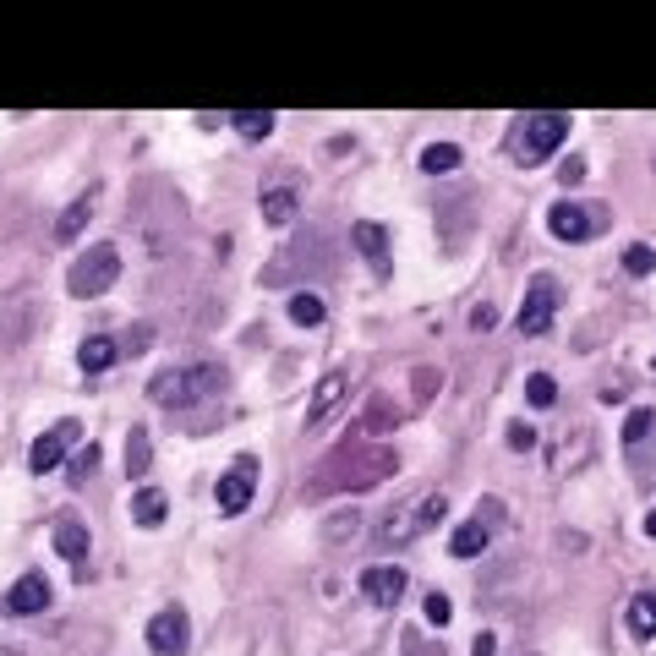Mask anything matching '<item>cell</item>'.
<instances>
[{
    "label": "cell",
    "mask_w": 656,
    "mask_h": 656,
    "mask_svg": "<svg viewBox=\"0 0 656 656\" xmlns=\"http://www.w3.org/2000/svg\"><path fill=\"white\" fill-rule=\"evenodd\" d=\"M219 389H225V367L197 361V367H186V372H159V378L148 383V400L186 410V405H203L208 394H219Z\"/></svg>",
    "instance_id": "6da1fadb"
},
{
    "label": "cell",
    "mask_w": 656,
    "mask_h": 656,
    "mask_svg": "<svg viewBox=\"0 0 656 656\" xmlns=\"http://www.w3.org/2000/svg\"><path fill=\"white\" fill-rule=\"evenodd\" d=\"M110 285H121V252H115L110 241L88 246V252H82L72 268H66V290H72L77 301H93V296H104Z\"/></svg>",
    "instance_id": "7a4b0ae2"
},
{
    "label": "cell",
    "mask_w": 656,
    "mask_h": 656,
    "mask_svg": "<svg viewBox=\"0 0 656 656\" xmlns=\"http://www.w3.org/2000/svg\"><path fill=\"white\" fill-rule=\"evenodd\" d=\"M443 520H449V498H443V492H427V498L394 509L389 520L378 525V547H405L410 536L432 531V525H443Z\"/></svg>",
    "instance_id": "3957f363"
},
{
    "label": "cell",
    "mask_w": 656,
    "mask_h": 656,
    "mask_svg": "<svg viewBox=\"0 0 656 656\" xmlns=\"http://www.w3.org/2000/svg\"><path fill=\"white\" fill-rule=\"evenodd\" d=\"M564 137H569V115L564 110H536V115H525V126H520L514 159H520V164H542L547 154H558Z\"/></svg>",
    "instance_id": "277c9868"
},
{
    "label": "cell",
    "mask_w": 656,
    "mask_h": 656,
    "mask_svg": "<svg viewBox=\"0 0 656 656\" xmlns=\"http://www.w3.org/2000/svg\"><path fill=\"white\" fill-rule=\"evenodd\" d=\"M558 301H564L558 279H553V274H536V279H531V290H525V301H520V334H525V339H542L547 328H553Z\"/></svg>",
    "instance_id": "5b68a950"
},
{
    "label": "cell",
    "mask_w": 656,
    "mask_h": 656,
    "mask_svg": "<svg viewBox=\"0 0 656 656\" xmlns=\"http://www.w3.org/2000/svg\"><path fill=\"white\" fill-rule=\"evenodd\" d=\"M252 492H257V454H236V465H230V471L219 476V487H214L219 514H246Z\"/></svg>",
    "instance_id": "8992f818"
},
{
    "label": "cell",
    "mask_w": 656,
    "mask_h": 656,
    "mask_svg": "<svg viewBox=\"0 0 656 656\" xmlns=\"http://www.w3.org/2000/svg\"><path fill=\"white\" fill-rule=\"evenodd\" d=\"M148 651L154 656H186L192 651V618L181 607H164V613L148 618Z\"/></svg>",
    "instance_id": "52a82bcc"
},
{
    "label": "cell",
    "mask_w": 656,
    "mask_h": 656,
    "mask_svg": "<svg viewBox=\"0 0 656 656\" xmlns=\"http://www.w3.org/2000/svg\"><path fill=\"white\" fill-rule=\"evenodd\" d=\"M356 585L367 591L372 607H400V596H405V569H400V564H372V569H361Z\"/></svg>",
    "instance_id": "ba28073f"
},
{
    "label": "cell",
    "mask_w": 656,
    "mask_h": 656,
    "mask_svg": "<svg viewBox=\"0 0 656 656\" xmlns=\"http://www.w3.org/2000/svg\"><path fill=\"white\" fill-rule=\"evenodd\" d=\"M44 607H50V580H44V574H22V580L0 596V613H11V618L44 613Z\"/></svg>",
    "instance_id": "9c48e42d"
},
{
    "label": "cell",
    "mask_w": 656,
    "mask_h": 656,
    "mask_svg": "<svg viewBox=\"0 0 656 656\" xmlns=\"http://www.w3.org/2000/svg\"><path fill=\"white\" fill-rule=\"evenodd\" d=\"M77 438V421H61L55 432H44V438H33V449H28V471L33 476H50V471H61V454H66V443Z\"/></svg>",
    "instance_id": "30bf717a"
},
{
    "label": "cell",
    "mask_w": 656,
    "mask_h": 656,
    "mask_svg": "<svg viewBox=\"0 0 656 656\" xmlns=\"http://www.w3.org/2000/svg\"><path fill=\"white\" fill-rule=\"evenodd\" d=\"M350 241H356V252L367 257L372 268H378V279L389 274V230H383V225H372V219H361V225L350 230Z\"/></svg>",
    "instance_id": "8fae6325"
},
{
    "label": "cell",
    "mask_w": 656,
    "mask_h": 656,
    "mask_svg": "<svg viewBox=\"0 0 656 656\" xmlns=\"http://www.w3.org/2000/svg\"><path fill=\"white\" fill-rule=\"evenodd\" d=\"M88 547H93V542H88V525L66 514V520L55 525V553H61L66 564H72V569L82 574V564H88Z\"/></svg>",
    "instance_id": "7c38bea8"
},
{
    "label": "cell",
    "mask_w": 656,
    "mask_h": 656,
    "mask_svg": "<svg viewBox=\"0 0 656 656\" xmlns=\"http://www.w3.org/2000/svg\"><path fill=\"white\" fill-rule=\"evenodd\" d=\"M547 230H553L558 241H585L591 236V219H585L580 203H553L547 208Z\"/></svg>",
    "instance_id": "4fadbf2b"
},
{
    "label": "cell",
    "mask_w": 656,
    "mask_h": 656,
    "mask_svg": "<svg viewBox=\"0 0 656 656\" xmlns=\"http://www.w3.org/2000/svg\"><path fill=\"white\" fill-rule=\"evenodd\" d=\"M345 383H350L345 372H323V378H318V389H312V400H307V427H318L328 410L345 400Z\"/></svg>",
    "instance_id": "5bb4252c"
},
{
    "label": "cell",
    "mask_w": 656,
    "mask_h": 656,
    "mask_svg": "<svg viewBox=\"0 0 656 656\" xmlns=\"http://www.w3.org/2000/svg\"><path fill=\"white\" fill-rule=\"evenodd\" d=\"M115 356H121V345H115L110 334H88V339L77 345V367L88 372V378H93V372H110Z\"/></svg>",
    "instance_id": "9a60e30c"
},
{
    "label": "cell",
    "mask_w": 656,
    "mask_h": 656,
    "mask_svg": "<svg viewBox=\"0 0 656 656\" xmlns=\"http://www.w3.org/2000/svg\"><path fill=\"white\" fill-rule=\"evenodd\" d=\"M164 514H170V498H164L159 487H137V492H132V520L143 525V531L164 525Z\"/></svg>",
    "instance_id": "2e32d148"
},
{
    "label": "cell",
    "mask_w": 656,
    "mask_h": 656,
    "mask_svg": "<svg viewBox=\"0 0 656 656\" xmlns=\"http://www.w3.org/2000/svg\"><path fill=\"white\" fill-rule=\"evenodd\" d=\"M148 465H154V438L148 427H132L126 432V476H148Z\"/></svg>",
    "instance_id": "e0dca14e"
},
{
    "label": "cell",
    "mask_w": 656,
    "mask_h": 656,
    "mask_svg": "<svg viewBox=\"0 0 656 656\" xmlns=\"http://www.w3.org/2000/svg\"><path fill=\"white\" fill-rule=\"evenodd\" d=\"M88 219H93V197H72V208L55 219V241H77L88 230Z\"/></svg>",
    "instance_id": "ac0fdd59"
},
{
    "label": "cell",
    "mask_w": 656,
    "mask_h": 656,
    "mask_svg": "<svg viewBox=\"0 0 656 656\" xmlns=\"http://www.w3.org/2000/svg\"><path fill=\"white\" fill-rule=\"evenodd\" d=\"M449 553H454V558H476V553H487V525H482V520H465L460 531L449 536Z\"/></svg>",
    "instance_id": "d6986e66"
},
{
    "label": "cell",
    "mask_w": 656,
    "mask_h": 656,
    "mask_svg": "<svg viewBox=\"0 0 656 656\" xmlns=\"http://www.w3.org/2000/svg\"><path fill=\"white\" fill-rule=\"evenodd\" d=\"M629 635H640V640L656 635V591H640L629 602Z\"/></svg>",
    "instance_id": "ffe728a7"
},
{
    "label": "cell",
    "mask_w": 656,
    "mask_h": 656,
    "mask_svg": "<svg viewBox=\"0 0 656 656\" xmlns=\"http://www.w3.org/2000/svg\"><path fill=\"white\" fill-rule=\"evenodd\" d=\"M230 121H236V132L246 137V143H263V137H274V110H236Z\"/></svg>",
    "instance_id": "44dd1931"
},
{
    "label": "cell",
    "mask_w": 656,
    "mask_h": 656,
    "mask_svg": "<svg viewBox=\"0 0 656 656\" xmlns=\"http://www.w3.org/2000/svg\"><path fill=\"white\" fill-rule=\"evenodd\" d=\"M290 219H296V192H285V186H279V192H268V197H263V225L285 230Z\"/></svg>",
    "instance_id": "7402d4cb"
},
{
    "label": "cell",
    "mask_w": 656,
    "mask_h": 656,
    "mask_svg": "<svg viewBox=\"0 0 656 656\" xmlns=\"http://www.w3.org/2000/svg\"><path fill=\"white\" fill-rule=\"evenodd\" d=\"M323 318H328L323 296H312V290H301V296H290V323H301V328H318Z\"/></svg>",
    "instance_id": "603a6c76"
},
{
    "label": "cell",
    "mask_w": 656,
    "mask_h": 656,
    "mask_svg": "<svg viewBox=\"0 0 656 656\" xmlns=\"http://www.w3.org/2000/svg\"><path fill=\"white\" fill-rule=\"evenodd\" d=\"M421 170H427V175H449V170H460V148H454V143H432L427 154H421Z\"/></svg>",
    "instance_id": "cb8c5ba5"
},
{
    "label": "cell",
    "mask_w": 656,
    "mask_h": 656,
    "mask_svg": "<svg viewBox=\"0 0 656 656\" xmlns=\"http://www.w3.org/2000/svg\"><path fill=\"white\" fill-rule=\"evenodd\" d=\"M525 400H531L536 410H547V405L558 400V383L547 378V372H531V378H525Z\"/></svg>",
    "instance_id": "d4e9b609"
},
{
    "label": "cell",
    "mask_w": 656,
    "mask_h": 656,
    "mask_svg": "<svg viewBox=\"0 0 656 656\" xmlns=\"http://www.w3.org/2000/svg\"><path fill=\"white\" fill-rule=\"evenodd\" d=\"M624 274H635V279L656 274V252H651V246H629V252H624Z\"/></svg>",
    "instance_id": "484cf974"
},
{
    "label": "cell",
    "mask_w": 656,
    "mask_h": 656,
    "mask_svg": "<svg viewBox=\"0 0 656 656\" xmlns=\"http://www.w3.org/2000/svg\"><path fill=\"white\" fill-rule=\"evenodd\" d=\"M93 471H99V443L88 438V449H77V454H72V482L82 487V482H88Z\"/></svg>",
    "instance_id": "4316f807"
},
{
    "label": "cell",
    "mask_w": 656,
    "mask_h": 656,
    "mask_svg": "<svg viewBox=\"0 0 656 656\" xmlns=\"http://www.w3.org/2000/svg\"><path fill=\"white\" fill-rule=\"evenodd\" d=\"M651 427H656V410H629V421H624V443L635 449V443L646 438Z\"/></svg>",
    "instance_id": "83f0119b"
},
{
    "label": "cell",
    "mask_w": 656,
    "mask_h": 656,
    "mask_svg": "<svg viewBox=\"0 0 656 656\" xmlns=\"http://www.w3.org/2000/svg\"><path fill=\"white\" fill-rule=\"evenodd\" d=\"M449 618H454V602H449L443 591H432V596H427V624H438V629H443Z\"/></svg>",
    "instance_id": "f1b7e54d"
},
{
    "label": "cell",
    "mask_w": 656,
    "mask_h": 656,
    "mask_svg": "<svg viewBox=\"0 0 656 656\" xmlns=\"http://www.w3.org/2000/svg\"><path fill=\"white\" fill-rule=\"evenodd\" d=\"M492 323H498V307H492V301H476V307H471V328H476V334H487Z\"/></svg>",
    "instance_id": "f546056e"
},
{
    "label": "cell",
    "mask_w": 656,
    "mask_h": 656,
    "mask_svg": "<svg viewBox=\"0 0 656 656\" xmlns=\"http://www.w3.org/2000/svg\"><path fill=\"white\" fill-rule=\"evenodd\" d=\"M509 449H520V454H525V449H536V432L525 427V421H514V427H509Z\"/></svg>",
    "instance_id": "4dcf8cb0"
},
{
    "label": "cell",
    "mask_w": 656,
    "mask_h": 656,
    "mask_svg": "<svg viewBox=\"0 0 656 656\" xmlns=\"http://www.w3.org/2000/svg\"><path fill=\"white\" fill-rule=\"evenodd\" d=\"M558 175H564V186L585 181V159H569V164H564V170H558Z\"/></svg>",
    "instance_id": "1f68e13d"
},
{
    "label": "cell",
    "mask_w": 656,
    "mask_h": 656,
    "mask_svg": "<svg viewBox=\"0 0 656 656\" xmlns=\"http://www.w3.org/2000/svg\"><path fill=\"white\" fill-rule=\"evenodd\" d=\"M492 651H498V640H492V635H476V646H471V656H492Z\"/></svg>",
    "instance_id": "d6a6232c"
},
{
    "label": "cell",
    "mask_w": 656,
    "mask_h": 656,
    "mask_svg": "<svg viewBox=\"0 0 656 656\" xmlns=\"http://www.w3.org/2000/svg\"><path fill=\"white\" fill-rule=\"evenodd\" d=\"M646 536H651V542H656V509L646 514Z\"/></svg>",
    "instance_id": "836d02e7"
}]
</instances>
